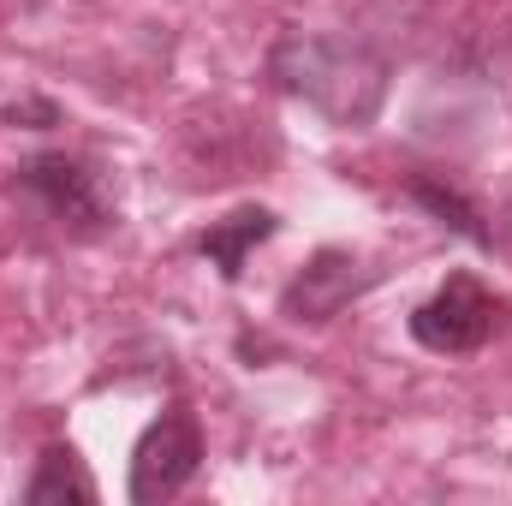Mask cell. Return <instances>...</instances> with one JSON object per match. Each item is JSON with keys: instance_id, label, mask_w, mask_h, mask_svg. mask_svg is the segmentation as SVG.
<instances>
[{"instance_id": "cell-2", "label": "cell", "mask_w": 512, "mask_h": 506, "mask_svg": "<svg viewBox=\"0 0 512 506\" xmlns=\"http://www.w3.org/2000/svg\"><path fill=\"white\" fill-rule=\"evenodd\" d=\"M495 322H501V304H495L471 274H453L429 304H417L411 334H417V346L459 358V352H477V346L495 334Z\"/></svg>"}, {"instance_id": "cell-5", "label": "cell", "mask_w": 512, "mask_h": 506, "mask_svg": "<svg viewBox=\"0 0 512 506\" xmlns=\"http://www.w3.org/2000/svg\"><path fill=\"white\" fill-rule=\"evenodd\" d=\"M268 233H274V215H268V209H239V215L215 221V227L197 239V251L209 256L227 280H239V274H245V256H251V245H262Z\"/></svg>"}, {"instance_id": "cell-4", "label": "cell", "mask_w": 512, "mask_h": 506, "mask_svg": "<svg viewBox=\"0 0 512 506\" xmlns=\"http://www.w3.org/2000/svg\"><path fill=\"white\" fill-rule=\"evenodd\" d=\"M364 286V274H358V262L352 256H340V251H322L292 286H286V316H298V322H328L352 292Z\"/></svg>"}, {"instance_id": "cell-7", "label": "cell", "mask_w": 512, "mask_h": 506, "mask_svg": "<svg viewBox=\"0 0 512 506\" xmlns=\"http://www.w3.org/2000/svg\"><path fill=\"white\" fill-rule=\"evenodd\" d=\"M411 197H417L423 209H435V215H441V221H447L453 233H465V239H477V245H489V227L477 221V209H471V203H465L459 191H441L435 179H417V185H411Z\"/></svg>"}, {"instance_id": "cell-6", "label": "cell", "mask_w": 512, "mask_h": 506, "mask_svg": "<svg viewBox=\"0 0 512 506\" xmlns=\"http://www.w3.org/2000/svg\"><path fill=\"white\" fill-rule=\"evenodd\" d=\"M24 501L30 506H66V501H96V483L84 477V465H78V453L72 447H48L42 453V465H36V477H30V489H24Z\"/></svg>"}, {"instance_id": "cell-1", "label": "cell", "mask_w": 512, "mask_h": 506, "mask_svg": "<svg viewBox=\"0 0 512 506\" xmlns=\"http://www.w3.org/2000/svg\"><path fill=\"white\" fill-rule=\"evenodd\" d=\"M197 465H203V435H197L191 411H179V405L161 411L149 423V435L137 441V453H131V501L149 506L179 495L197 477Z\"/></svg>"}, {"instance_id": "cell-3", "label": "cell", "mask_w": 512, "mask_h": 506, "mask_svg": "<svg viewBox=\"0 0 512 506\" xmlns=\"http://www.w3.org/2000/svg\"><path fill=\"white\" fill-rule=\"evenodd\" d=\"M24 185L54 209V221H60V227H102L96 179H90L78 161H66V155H36V161L24 167Z\"/></svg>"}]
</instances>
